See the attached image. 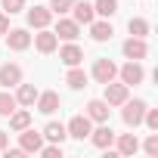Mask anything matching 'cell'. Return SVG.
<instances>
[{"mask_svg": "<svg viewBox=\"0 0 158 158\" xmlns=\"http://www.w3.org/2000/svg\"><path fill=\"white\" fill-rule=\"evenodd\" d=\"M143 115H146V102L143 99H124L121 102V121L127 124V127H139L143 124Z\"/></svg>", "mask_w": 158, "mask_h": 158, "instance_id": "obj_1", "label": "cell"}, {"mask_svg": "<svg viewBox=\"0 0 158 158\" xmlns=\"http://www.w3.org/2000/svg\"><path fill=\"white\" fill-rule=\"evenodd\" d=\"M118 74H121V84H127V87H136V84H143L146 68H143L136 59H127V65H121V68H118Z\"/></svg>", "mask_w": 158, "mask_h": 158, "instance_id": "obj_2", "label": "cell"}, {"mask_svg": "<svg viewBox=\"0 0 158 158\" xmlns=\"http://www.w3.org/2000/svg\"><path fill=\"white\" fill-rule=\"evenodd\" d=\"M90 74H93L96 84H109V81H115V77H118V65H115L112 59H96Z\"/></svg>", "mask_w": 158, "mask_h": 158, "instance_id": "obj_3", "label": "cell"}, {"mask_svg": "<svg viewBox=\"0 0 158 158\" xmlns=\"http://www.w3.org/2000/svg\"><path fill=\"white\" fill-rule=\"evenodd\" d=\"M34 40V47H37V53H44V56H50V53H56V47H59V37L50 31V28H37V34L31 37Z\"/></svg>", "mask_w": 158, "mask_h": 158, "instance_id": "obj_4", "label": "cell"}, {"mask_svg": "<svg viewBox=\"0 0 158 158\" xmlns=\"http://www.w3.org/2000/svg\"><path fill=\"white\" fill-rule=\"evenodd\" d=\"M65 130H68V136H71V139H84V136H90L93 121H90L87 115H74V118L65 124Z\"/></svg>", "mask_w": 158, "mask_h": 158, "instance_id": "obj_5", "label": "cell"}, {"mask_svg": "<svg viewBox=\"0 0 158 158\" xmlns=\"http://www.w3.org/2000/svg\"><path fill=\"white\" fill-rule=\"evenodd\" d=\"M22 84V68L16 62H6V65H0V87L10 90V87H19Z\"/></svg>", "mask_w": 158, "mask_h": 158, "instance_id": "obj_6", "label": "cell"}, {"mask_svg": "<svg viewBox=\"0 0 158 158\" xmlns=\"http://www.w3.org/2000/svg\"><path fill=\"white\" fill-rule=\"evenodd\" d=\"M102 87H106V96H102V99H106L112 109L121 106V102L130 96V87H127V84H115V81H109V84H102Z\"/></svg>", "mask_w": 158, "mask_h": 158, "instance_id": "obj_7", "label": "cell"}, {"mask_svg": "<svg viewBox=\"0 0 158 158\" xmlns=\"http://www.w3.org/2000/svg\"><path fill=\"white\" fill-rule=\"evenodd\" d=\"M6 47L16 50V53H22V50L31 47V34H28L25 28H10V31H6Z\"/></svg>", "mask_w": 158, "mask_h": 158, "instance_id": "obj_8", "label": "cell"}, {"mask_svg": "<svg viewBox=\"0 0 158 158\" xmlns=\"http://www.w3.org/2000/svg\"><path fill=\"white\" fill-rule=\"evenodd\" d=\"M121 50H124V56H127V59H136V62L149 56V47H146V37H127Z\"/></svg>", "mask_w": 158, "mask_h": 158, "instance_id": "obj_9", "label": "cell"}, {"mask_svg": "<svg viewBox=\"0 0 158 158\" xmlns=\"http://www.w3.org/2000/svg\"><path fill=\"white\" fill-rule=\"evenodd\" d=\"M90 143H93L96 149H109V146L115 143V130L109 127V121H102L96 130H90Z\"/></svg>", "mask_w": 158, "mask_h": 158, "instance_id": "obj_10", "label": "cell"}, {"mask_svg": "<svg viewBox=\"0 0 158 158\" xmlns=\"http://www.w3.org/2000/svg\"><path fill=\"white\" fill-rule=\"evenodd\" d=\"M34 106H37L40 115H53V112L59 109V93H56V90H44V93H37Z\"/></svg>", "mask_w": 158, "mask_h": 158, "instance_id": "obj_11", "label": "cell"}, {"mask_svg": "<svg viewBox=\"0 0 158 158\" xmlns=\"http://www.w3.org/2000/svg\"><path fill=\"white\" fill-rule=\"evenodd\" d=\"M19 146H22L25 152H40V146H44V133L25 127V130H19Z\"/></svg>", "mask_w": 158, "mask_h": 158, "instance_id": "obj_12", "label": "cell"}, {"mask_svg": "<svg viewBox=\"0 0 158 158\" xmlns=\"http://www.w3.org/2000/svg\"><path fill=\"white\" fill-rule=\"evenodd\" d=\"M71 13H74V22H77V25H90V22L96 19L93 3H87V0H74V3H71Z\"/></svg>", "mask_w": 158, "mask_h": 158, "instance_id": "obj_13", "label": "cell"}, {"mask_svg": "<svg viewBox=\"0 0 158 158\" xmlns=\"http://www.w3.org/2000/svg\"><path fill=\"white\" fill-rule=\"evenodd\" d=\"M109 112H112V106H109L106 99H90V102H87V118L96 121V124L109 121Z\"/></svg>", "mask_w": 158, "mask_h": 158, "instance_id": "obj_14", "label": "cell"}, {"mask_svg": "<svg viewBox=\"0 0 158 158\" xmlns=\"http://www.w3.org/2000/svg\"><path fill=\"white\" fill-rule=\"evenodd\" d=\"M59 59H62V65H68V68H71V65H81V59H84V50L77 47L74 40H68V44L59 50Z\"/></svg>", "mask_w": 158, "mask_h": 158, "instance_id": "obj_15", "label": "cell"}, {"mask_svg": "<svg viewBox=\"0 0 158 158\" xmlns=\"http://www.w3.org/2000/svg\"><path fill=\"white\" fill-rule=\"evenodd\" d=\"M53 34H56V37H62V40H77V34H81V25H77L74 19H59Z\"/></svg>", "mask_w": 158, "mask_h": 158, "instance_id": "obj_16", "label": "cell"}, {"mask_svg": "<svg viewBox=\"0 0 158 158\" xmlns=\"http://www.w3.org/2000/svg\"><path fill=\"white\" fill-rule=\"evenodd\" d=\"M50 19H53L50 6H31V10H28V25H31V28H47Z\"/></svg>", "mask_w": 158, "mask_h": 158, "instance_id": "obj_17", "label": "cell"}, {"mask_svg": "<svg viewBox=\"0 0 158 158\" xmlns=\"http://www.w3.org/2000/svg\"><path fill=\"white\" fill-rule=\"evenodd\" d=\"M112 34H115L112 22H106V19H102V22H96V19L90 22V37H93L96 44H106V40H112Z\"/></svg>", "mask_w": 158, "mask_h": 158, "instance_id": "obj_18", "label": "cell"}, {"mask_svg": "<svg viewBox=\"0 0 158 158\" xmlns=\"http://www.w3.org/2000/svg\"><path fill=\"white\" fill-rule=\"evenodd\" d=\"M65 84H68L71 90H84V87H87V71L77 68V65H71L68 74H65Z\"/></svg>", "mask_w": 158, "mask_h": 158, "instance_id": "obj_19", "label": "cell"}, {"mask_svg": "<svg viewBox=\"0 0 158 158\" xmlns=\"http://www.w3.org/2000/svg\"><path fill=\"white\" fill-rule=\"evenodd\" d=\"M136 149H139V139H136V133H121L118 136V155H136Z\"/></svg>", "mask_w": 158, "mask_h": 158, "instance_id": "obj_20", "label": "cell"}, {"mask_svg": "<svg viewBox=\"0 0 158 158\" xmlns=\"http://www.w3.org/2000/svg\"><path fill=\"white\" fill-rule=\"evenodd\" d=\"M37 87L34 84H19V90H16V102L19 106H34V99H37Z\"/></svg>", "mask_w": 158, "mask_h": 158, "instance_id": "obj_21", "label": "cell"}, {"mask_svg": "<svg viewBox=\"0 0 158 158\" xmlns=\"http://www.w3.org/2000/svg\"><path fill=\"white\" fill-rule=\"evenodd\" d=\"M25 127H31V112L28 109H16L13 115H10V130H25Z\"/></svg>", "mask_w": 158, "mask_h": 158, "instance_id": "obj_22", "label": "cell"}, {"mask_svg": "<svg viewBox=\"0 0 158 158\" xmlns=\"http://www.w3.org/2000/svg\"><path fill=\"white\" fill-rule=\"evenodd\" d=\"M65 136H68V130H65V124H59V121H50V124L44 127V139H50V143H65Z\"/></svg>", "mask_w": 158, "mask_h": 158, "instance_id": "obj_23", "label": "cell"}, {"mask_svg": "<svg viewBox=\"0 0 158 158\" xmlns=\"http://www.w3.org/2000/svg\"><path fill=\"white\" fill-rule=\"evenodd\" d=\"M93 13L102 16V19H112V16L118 13V0H96V3H93Z\"/></svg>", "mask_w": 158, "mask_h": 158, "instance_id": "obj_24", "label": "cell"}, {"mask_svg": "<svg viewBox=\"0 0 158 158\" xmlns=\"http://www.w3.org/2000/svg\"><path fill=\"white\" fill-rule=\"evenodd\" d=\"M127 31H130V37H149V22L136 16V19L127 22Z\"/></svg>", "mask_w": 158, "mask_h": 158, "instance_id": "obj_25", "label": "cell"}, {"mask_svg": "<svg viewBox=\"0 0 158 158\" xmlns=\"http://www.w3.org/2000/svg\"><path fill=\"white\" fill-rule=\"evenodd\" d=\"M16 109H19V102H16V96L3 90V93H0V115H3V118H10V115H13Z\"/></svg>", "mask_w": 158, "mask_h": 158, "instance_id": "obj_26", "label": "cell"}, {"mask_svg": "<svg viewBox=\"0 0 158 158\" xmlns=\"http://www.w3.org/2000/svg\"><path fill=\"white\" fill-rule=\"evenodd\" d=\"M71 3L74 0H50V13L53 16H65V13H71Z\"/></svg>", "mask_w": 158, "mask_h": 158, "instance_id": "obj_27", "label": "cell"}, {"mask_svg": "<svg viewBox=\"0 0 158 158\" xmlns=\"http://www.w3.org/2000/svg\"><path fill=\"white\" fill-rule=\"evenodd\" d=\"M0 6L6 10V16H16V13L25 10V0H0Z\"/></svg>", "mask_w": 158, "mask_h": 158, "instance_id": "obj_28", "label": "cell"}, {"mask_svg": "<svg viewBox=\"0 0 158 158\" xmlns=\"http://www.w3.org/2000/svg\"><path fill=\"white\" fill-rule=\"evenodd\" d=\"M143 124H146L149 130H158V109H149V106H146V115H143Z\"/></svg>", "mask_w": 158, "mask_h": 158, "instance_id": "obj_29", "label": "cell"}, {"mask_svg": "<svg viewBox=\"0 0 158 158\" xmlns=\"http://www.w3.org/2000/svg\"><path fill=\"white\" fill-rule=\"evenodd\" d=\"M40 155H44V158H62V143H53V146H40Z\"/></svg>", "mask_w": 158, "mask_h": 158, "instance_id": "obj_30", "label": "cell"}, {"mask_svg": "<svg viewBox=\"0 0 158 158\" xmlns=\"http://www.w3.org/2000/svg\"><path fill=\"white\" fill-rule=\"evenodd\" d=\"M143 149H146V155L155 158V155H158V133H149V139L143 143Z\"/></svg>", "mask_w": 158, "mask_h": 158, "instance_id": "obj_31", "label": "cell"}, {"mask_svg": "<svg viewBox=\"0 0 158 158\" xmlns=\"http://www.w3.org/2000/svg\"><path fill=\"white\" fill-rule=\"evenodd\" d=\"M6 31H10V16L3 13V16H0V37H3Z\"/></svg>", "mask_w": 158, "mask_h": 158, "instance_id": "obj_32", "label": "cell"}, {"mask_svg": "<svg viewBox=\"0 0 158 158\" xmlns=\"http://www.w3.org/2000/svg\"><path fill=\"white\" fill-rule=\"evenodd\" d=\"M6 146H10V133H6V130H0V152H3Z\"/></svg>", "mask_w": 158, "mask_h": 158, "instance_id": "obj_33", "label": "cell"}]
</instances>
